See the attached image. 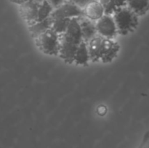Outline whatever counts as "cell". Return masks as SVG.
<instances>
[{
  "instance_id": "cell-1",
  "label": "cell",
  "mask_w": 149,
  "mask_h": 148,
  "mask_svg": "<svg viewBox=\"0 0 149 148\" xmlns=\"http://www.w3.org/2000/svg\"><path fill=\"white\" fill-rule=\"evenodd\" d=\"M90 61L100 60L103 63L111 62L117 57L120 46L114 39H109L97 35L88 42Z\"/></svg>"
},
{
  "instance_id": "cell-2",
  "label": "cell",
  "mask_w": 149,
  "mask_h": 148,
  "mask_svg": "<svg viewBox=\"0 0 149 148\" xmlns=\"http://www.w3.org/2000/svg\"><path fill=\"white\" fill-rule=\"evenodd\" d=\"M116 22L118 33L120 35H127L138 27V17L127 6L122 7L113 15Z\"/></svg>"
},
{
  "instance_id": "cell-3",
  "label": "cell",
  "mask_w": 149,
  "mask_h": 148,
  "mask_svg": "<svg viewBox=\"0 0 149 148\" xmlns=\"http://www.w3.org/2000/svg\"><path fill=\"white\" fill-rule=\"evenodd\" d=\"M35 41L39 50L46 55L55 56L59 55L61 35L52 28L35 39Z\"/></svg>"
},
{
  "instance_id": "cell-4",
  "label": "cell",
  "mask_w": 149,
  "mask_h": 148,
  "mask_svg": "<svg viewBox=\"0 0 149 148\" xmlns=\"http://www.w3.org/2000/svg\"><path fill=\"white\" fill-rule=\"evenodd\" d=\"M83 16H84L83 9L70 0H68L61 6L54 9L51 17L52 19H72Z\"/></svg>"
},
{
  "instance_id": "cell-5",
  "label": "cell",
  "mask_w": 149,
  "mask_h": 148,
  "mask_svg": "<svg viewBox=\"0 0 149 148\" xmlns=\"http://www.w3.org/2000/svg\"><path fill=\"white\" fill-rule=\"evenodd\" d=\"M97 34L109 39H114L119 34L113 15H104L96 21Z\"/></svg>"
},
{
  "instance_id": "cell-6",
  "label": "cell",
  "mask_w": 149,
  "mask_h": 148,
  "mask_svg": "<svg viewBox=\"0 0 149 148\" xmlns=\"http://www.w3.org/2000/svg\"><path fill=\"white\" fill-rule=\"evenodd\" d=\"M39 4V3L34 0H29L27 2L19 6L20 15L29 26L38 21Z\"/></svg>"
},
{
  "instance_id": "cell-7",
  "label": "cell",
  "mask_w": 149,
  "mask_h": 148,
  "mask_svg": "<svg viewBox=\"0 0 149 148\" xmlns=\"http://www.w3.org/2000/svg\"><path fill=\"white\" fill-rule=\"evenodd\" d=\"M61 36L66 41L79 45L84 41L79 23V17L71 19L66 31Z\"/></svg>"
},
{
  "instance_id": "cell-8",
  "label": "cell",
  "mask_w": 149,
  "mask_h": 148,
  "mask_svg": "<svg viewBox=\"0 0 149 148\" xmlns=\"http://www.w3.org/2000/svg\"><path fill=\"white\" fill-rule=\"evenodd\" d=\"M79 45L66 41L61 36V46L58 56L63 59L66 63L72 64L74 62L76 53Z\"/></svg>"
},
{
  "instance_id": "cell-9",
  "label": "cell",
  "mask_w": 149,
  "mask_h": 148,
  "mask_svg": "<svg viewBox=\"0 0 149 148\" xmlns=\"http://www.w3.org/2000/svg\"><path fill=\"white\" fill-rule=\"evenodd\" d=\"M79 23L84 41L88 43L98 35L96 27V22L83 16L79 17Z\"/></svg>"
},
{
  "instance_id": "cell-10",
  "label": "cell",
  "mask_w": 149,
  "mask_h": 148,
  "mask_svg": "<svg viewBox=\"0 0 149 148\" xmlns=\"http://www.w3.org/2000/svg\"><path fill=\"white\" fill-rule=\"evenodd\" d=\"M83 10H84V17H87V18L90 19L95 22L98 20L104 15H106L104 7L102 5L100 1L90 3L88 5L86 6L83 9Z\"/></svg>"
},
{
  "instance_id": "cell-11",
  "label": "cell",
  "mask_w": 149,
  "mask_h": 148,
  "mask_svg": "<svg viewBox=\"0 0 149 148\" xmlns=\"http://www.w3.org/2000/svg\"><path fill=\"white\" fill-rule=\"evenodd\" d=\"M52 20L51 17L42 21H37L33 24L29 26V30L33 39H36L42 33L52 28Z\"/></svg>"
},
{
  "instance_id": "cell-12",
  "label": "cell",
  "mask_w": 149,
  "mask_h": 148,
  "mask_svg": "<svg viewBox=\"0 0 149 148\" xmlns=\"http://www.w3.org/2000/svg\"><path fill=\"white\" fill-rule=\"evenodd\" d=\"M89 61H90V55L89 52L88 44L83 41L78 46L76 53L74 62L77 65H87Z\"/></svg>"
},
{
  "instance_id": "cell-13",
  "label": "cell",
  "mask_w": 149,
  "mask_h": 148,
  "mask_svg": "<svg viewBox=\"0 0 149 148\" xmlns=\"http://www.w3.org/2000/svg\"><path fill=\"white\" fill-rule=\"evenodd\" d=\"M127 6L137 15L143 16L149 10V0H127Z\"/></svg>"
},
{
  "instance_id": "cell-14",
  "label": "cell",
  "mask_w": 149,
  "mask_h": 148,
  "mask_svg": "<svg viewBox=\"0 0 149 148\" xmlns=\"http://www.w3.org/2000/svg\"><path fill=\"white\" fill-rule=\"evenodd\" d=\"M127 0H100L106 15H113L116 11L127 6Z\"/></svg>"
},
{
  "instance_id": "cell-15",
  "label": "cell",
  "mask_w": 149,
  "mask_h": 148,
  "mask_svg": "<svg viewBox=\"0 0 149 148\" xmlns=\"http://www.w3.org/2000/svg\"><path fill=\"white\" fill-rule=\"evenodd\" d=\"M54 11V7L48 1V0L43 1L39 4V12H38V21H42L49 18Z\"/></svg>"
},
{
  "instance_id": "cell-16",
  "label": "cell",
  "mask_w": 149,
  "mask_h": 148,
  "mask_svg": "<svg viewBox=\"0 0 149 148\" xmlns=\"http://www.w3.org/2000/svg\"><path fill=\"white\" fill-rule=\"evenodd\" d=\"M52 18V17H51ZM52 29L55 30L58 34L62 35L66 31L68 28L69 23L71 22V19H63V18H58V19H52Z\"/></svg>"
},
{
  "instance_id": "cell-17",
  "label": "cell",
  "mask_w": 149,
  "mask_h": 148,
  "mask_svg": "<svg viewBox=\"0 0 149 148\" xmlns=\"http://www.w3.org/2000/svg\"><path fill=\"white\" fill-rule=\"evenodd\" d=\"M70 1L74 2L77 5H78L81 9H84L86 6L88 5L90 3L94 2V1H100V0H70Z\"/></svg>"
},
{
  "instance_id": "cell-18",
  "label": "cell",
  "mask_w": 149,
  "mask_h": 148,
  "mask_svg": "<svg viewBox=\"0 0 149 148\" xmlns=\"http://www.w3.org/2000/svg\"><path fill=\"white\" fill-rule=\"evenodd\" d=\"M66 1H68V0H48V1L52 4V6L54 7V9L57 8V7H58L59 6H61V4H63Z\"/></svg>"
},
{
  "instance_id": "cell-19",
  "label": "cell",
  "mask_w": 149,
  "mask_h": 148,
  "mask_svg": "<svg viewBox=\"0 0 149 148\" xmlns=\"http://www.w3.org/2000/svg\"><path fill=\"white\" fill-rule=\"evenodd\" d=\"M28 1H29V0H10V1L13 3H14V4H17V5H21V4H24V3L27 2Z\"/></svg>"
},
{
  "instance_id": "cell-20",
  "label": "cell",
  "mask_w": 149,
  "mask_h": 148,
  "mask_svg": "<svg viewBox=\"0 0 149 148\" xmlns=\"http://www.w3.org/2000/svg\"><path fill=\"white\" fill-rule=\"evenodd\" d=\"M34 1H36V2L39 3V4H41V3H42V2H43V1H46V0H34Z\"/></svg>"
}]
</instances>
